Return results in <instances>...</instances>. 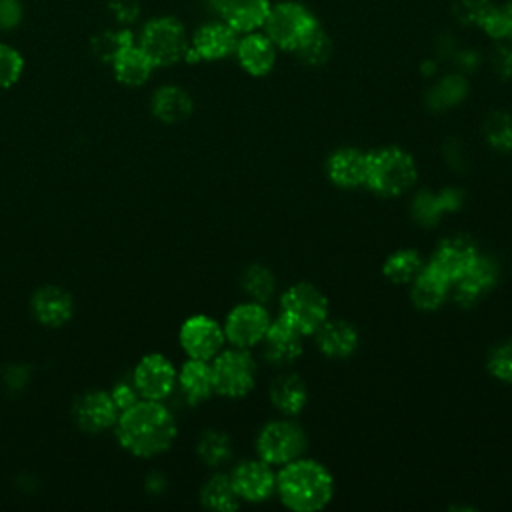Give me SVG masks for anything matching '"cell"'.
<instances>
[{"instance_id":"1","label":"cell","mask_w":512,"mask_h":512,"mask_svg":"<svg viewBox=\"0 0 512 512\" xmlns=\"http://www.w3.org/2000/svg\"><path fill=\"white\" fill-rule=\"evenodd\" d=\"M114 428L120 446L140 458L158 456L176 440V420L160 400H138L118 414Z\"/></svg>"},{"instance_id":"2","label":"cell","mask_w":512,"mask_h":512,"mask_svg":"<svg viewBox=\"0 0 512 512\" xmlns=\"http://www.w3.org/2000/svg\"><path fill=\"white\" fill-rule=\"evenodd\" d=\"M276 492L290 510L316 512L330 502L334 482L320 462L296 458L276 474Z\"/></svg>"},{"instance_id":"3","label":"cell","mask_w":512,"mask_h":512,"mask_svg":"<svg viewBox=\"0 0 512 512\" xmlns=\"http://www.w3.org/2000/svg\"><path fill=\"white\" fill-rule=\"evenodd\" d=\"M414 158L400 148H380L366 154L364 184L380 196H400L416 182Z\"/></svg>"},{"instance_id":"4","label":"cell","mask_w":512,"mask_h":512,"mask_svg":"<svg viewBox=\"0 0 512 512\" xmlns=\"http://www.w3.org/2000/svg\"><path fill=\"white\" fill-rule=\"evenodd\" d=\"M136 42L156 68H166L184 60L190 38L180 18L162 14L152 16L142 24Z\"/></svg>"},{"instance_id":"5","label":"cell","mask_w":512,"mask_h":512,"mask_svg":"<svg viewBox=\"0 0 512 512\" xmlns=\"http://www.w3.org/2000/svg\"><path fill=\"white\" fill-rule=\"evenodd\" d=\"M320 28L316 16L298 2H280L270 6L264 20V34L276 48L296 52Z\"/></svg>"},{"instance_id":"6","label":"cell","mask_w":512,"mask_h":512,"mask_svg":"<svg viewBox=\"0 0 512 512\" xmlns=\"http://www.w3.org/2000/svg\"><path fill=\"white\" fill-rule=\"evenodd\" d=\"M280 318L302 336L314 334L328 320V300L316 286L298 282L284 290L280 298Z\"/></svg>"},{"instance_id":"7","label":"cell","mask_w":512,"mask_h":512,"mask_svg":"<svg viewBox=\"0 0 512 512\" xmlns=\"http://www.w3.org/2000/svg\"><path fill=\"white\" fill-rule=\"evenodd\" d=\"M210 366H212L214 392L220 396L242 398L256 384L258 368L246 348L218 352Z\"/></svg>"},{"instance_id":"8","label":"cell","mask_w":512,"mask_h":512,"mask_svg":"<svg viewBox=\"0 0 512 512\" xmlns=\"http://www.w3.org/2000/svg\"><path fill=\"white\" fill-rule=\"evenodd\" d=\"M306 448V434L304 430L290 420H274L268 422L258 438H256V452L260 460L268 464H288Z\"/></svg>"},{"instance_id":"9","label":"cell","mask_w":512,"mask_h":512,"mask_svg":"<svg viewBox=\"0 0 512 512\" xmlns=\"http://www.w3.org/2000/svg\"><path fill=\"white\" fill-rule=\"evenodd\" d=\"M238 44V32L232 30L222 20L204 22L198 26L190 38L184 60L194 62H216L234 54Z\"/></svg>"},{"instance_id":"10","label":"cell","mask_w":512,"mask_h":512,"mask_svg":"<svg viewBox=\"0 0 512 512\" xmlns=\"http://www.w3.org/2000/svg\"><path fill=\"white\" fill-rule=\"evenodd\" d=\"M270 326L268 310L260 302L238 304L230 310L224 322V336L236 348H250L262 342Z\"/></svg>"},{"instance_id":"11","label":"cell","mask_w":512,"mask_h":512,"mask_svg":"<svg viewBox=\"0 0 512 512\" xmlns=\"http://www.w3.org/2000/svg\"><path fill=\"white\" fill-rule=\"evenodd\" d=\"M224 328L210 316H190L180 326V346L190 358L212 360L224 344Z\"/></svg>"},{"instance_id":"12","label":"cell","mask_w":512,"mask_h":512,"mask_svg":"<svg viewBox=\"0 0 512 512\" xmlns=\"http://www.w3.org/2000/svg\"><path fill=\"white\" fill-rule=\"evenodd\" d=\"M120 410L116 408L112 394L104 390L84 392L74 400L72 420L86 434H100L116 426Z\"/></svg>"},{"instance_id":"13","label":"cell","mask_w":512,"mask_h":512,"mask_svg":"<svg viewBox=\"0 0 512 512\" xmlns=\"http://www.w3.org/2000/svg\"><path fill=\"white\" fill-rule=\"evenodd\" d=\"M132 384L140 398L162 402L176 386V370L166 356L146 354L134 368Z\"/></svg>"},{"instance_id":"14","label":"cell","mask_w":512,"mask_h":512,"mask_svg":"<svg viewBox=\"0 0 512 512\" xmlns=\"http://www.w3.org/2000/svg\"><path fill=\"white\" fill-rule=\"evenodd\" d=\"M476 256H478V250L472 238L458 234V236L444 238L436 246L428 266L452 284L456 278H460L466 272V268L476 260Z\"/></svg>"},{"instance_id":"15","label":"cell","mask_w":512,"mask_h":512,"mask_svg":"<svg viewBox=\"0 0 512 512\" xmlns=\"http://www.w3.org/2000/svg\"><path fill=\"white\" fill-rule=\"evenodd\" d=\"M210 6L218 20L238 34L262 28L270 12V0H210Z\"/></svg>"},{"instance_id":"16","label":"cell","mask_w":512,"mask_h":512,"mask_svg":"<svg viewBox=\"0 0 512 512\" xmlns=\"http://www.w3.org/2000/svg\"><path fill=\"white\" fill-rule=\"evenodd\" d=\"M498 280V264L490 256L478 254L476 260L466 268V272L456 278L454 284V300L460 306L476 304Z\"/></svg>"},{"instance_id":"17","label":"cell","mask_w":512,"mask_h":512,"mask_svg":"<svg viewBox=\"0 0 512 512\" xmlns=\"http://www.w3.org/2000/svg\"><path fill=\"white\" fill-rule=\"evenodd\" d=\"M230 478L240 500L262 502L276 490V476L272 474L270 464L264 460L240 462L232 470Z\"/></svg>"},{"instance_id":"18","label":"cell","mask_w":512,"mask_h":512,"mask_svg":"<svg viewBox=\"0 0 512 512\" xmlns=\"http://www.w3.org/2000/svg\"><path fill=\"white\" fill-rule=\"evenodd\" d=\"M30 308H32L34 318L40 324H44L48 328H58V326H64L72 318L74 300H72L70 292H66L64 288L48 284V286L38 288L32 294Z\"/></svg>"},{"instance_id":"19","label":"cell","mask_w":512,"mask_h":512,"mask_svg":"<svg viewBox=\"0 0 512 512\" xmlns=\"http://www.w3.org/2000/svg\"><path fill=\"white\" fill-rule=\"evenodd\" d=\"M234 54L242 70L250 76H266L276 64L274 42L266 34H260L256 30L246 32L242 38H238Z\"/></svg>"},{"instance_id":"20","label":"cell","mask_w":512,"mask_h":512,"mask_svg":"<svg viewBox=\"0 0 512 512\" xmlns=\"http://www.w3.org/2000/svg\"><path fill=\"white\" fill-rule=\"evenodd\" d=\"M262 352L270 364L286 366L302 354V334L278 318L268 326L262 338Z\"/></svg>"},{"instance_id":"21","label":"cell","mask_w":512,"mask_h":512,"mask_svg":"<svg viewBox=\"0 0 512 512\" xmlns=\"http://www.w3.org/2000/svg\"><path fill=\"white\" fill-rule=\"evenodd\" d=\"M114 78L128 88H138L144 86L152 72H154V62L148 58V54L138 46V42L126 46L116 54V58L110 62Z\"/></svg>"},{"instance_id":"22","label":"cell","mask_w":512,"mask_h":512,"mask_svg":"<svg viewBox=\"0 0 512 512\" xmlns=\"http://www.w3.org/2000/svg\"><path fill=\"white\" fill-rule=\"evenodd\" d=\"M150 110H152L154 118H158L160 122L178 124V122H184L192 114L194 102L184 88L166 84V86H160L152 94Z\"/></svg>"},{"instance_id":"23","label":"cell","mask_w":512,"mask_h":512,"mask_svg":"<svg viewBox=\"0 0 512 512\" xmlns=\"http://www.w3.org/2000/svg\"><path fill=\"white\" fill-rule=\"evenodd\" d=\"M328 178L340 188H356L366 180V154L356 148H340L326 162Z\"/></svg>"},{"instance_id":"24","label":"cell","mask_w":512,"mask_h":512,"mask_svg":"<svg viewBox=\"0 0 512 512\" xmlns=\"http://www.w3.org/2000/svg\"><path fill=\"white\" fill-rule=\"evenodd\" d=\"M314 334L318 350L328 358H348L358 348V332L344 320H326Z\"/></svg>"},{"instance_id":"25","label":"cell","mask_w":512,"mask_h":512,"mask_svg":"<svg viewBox=\"0 0 512 512\" xmlns=\"http://www.w3.org/2000/svg\"><path fill=\"white\" fill-rule=\"evenodd\" d=\"M176 382L188 404H200L214 394L212 366L208 364V360L190 358L188 362H184L180 372L176 374Z\"/></svg>"},{"instance_id":"26","label":"cell","mask_w":512,"mask_h":512,"mask_svg":"<svg viewBox=\"0 0 512 512\" xmlns=\"http://www.w3.org/2000/svg\"><path fill=\"white\" fill-rule=\"evenodd\" d=\"M462 202V192L456 188H446L438 194L422 190L412 202V214L422 226H434L446 212L458 210Z\"/></svg>"},{"instance_id":"27","label":"cell","mask_w":512,"mask_h":512,"mask_svg":"<svg viewBox=\"0 0 512 512\" xmlns=\"http://www.w3.org/2000/svg\"><path fill=\"white\" fill-rule=\"evenodd\" d=\"M450 292V282L434 272L430 266H424L412 280V302L420 310H436L442 306Z\"/></svg>"},{"instance_id":"28","label":"cell","mask_w":512,"mask_h":512,"mask_svg":"<svg viewBox=\"0 0 512 512\" xmlns=\"http://www.w3.org/2000/svg\"><path fill=\"white\" fill-rule=\"evenodd\" d=\"M270 400L286 416L298 414L308 402V388L296 374H282L270 386Z\"/></svg>"},{"instance_id":"29","label":"cell","mask_w":512,"mask_h":512,"mask_svg":"<svg viewBox=\"0 0 512 512\" xmlns=\"http://www.w3.org/2000/svg\"><path fill=\"white\" fill-rule=\"evenodd\" d=\"M134 42H136L134 30L130 26L116 24L112 28H104V30L96 32L90 38V50L100 62L110 64L120 50H124L126 46H130Z\"/></svg>"},{"instance_id":"30","label":"cell","mask_w":512,"mask_h":512,"mask_svg":"<svg viewBox=\"0 0 512 512\" xmlns=\"http://www.w3.org/2000/svg\"><path fill=\"white\" fill-rule=\"evenodd\" d=\"M200 500L206 508L216 512H230L238 508L240 496L228 474H214L200 490Z\"/></svg>"},{"instance_id":"31","label":"cell","mask_w":512,"mask_h":512,"mask_svg":"<svg viewBox=\"0 0 512 512\" xmlns=\"http://www.w3.org/2000/svg\"><path fill=\"white\" fill-rule=\"evenodd\" d=\"M422 268L424 266H422L420 252L412 248H402L386 258L382 272L390 282L406 284V282H412Z\"/></svg>"},{"instance_id":"32","label":"cell","mask_w":512,"mask_h":512,"mask_svg":"<svg viewBox=\"0 0 512 512\" xmlns=\"http://www.w3.org/2000/svg\"><path fill=\"white\" fill-rule=\"evenodd\" d=\"M468 92V82L462 74H448L428 92V104L436 110L458 104Z\"/></svg>"},{"instance_id":"33","label":"cell","mask_w":512,"mask_h":512,"mask_svg":"<svg viewBox=\"0 0 512 512\" xmlns=\"http://www.w3.org/2000/svg\"><path fill=\"white\" fill-rule=\"evenodd\" d=\"M198 456L208 466H220L232 456L230 438L220 430H206L198 440Z\"/></svg>"},{"instance_id":"34","label":"cell","mask_w":512,"mask_h":512,"mask_svg":"<svg viewBox=\"0 0 512 512\" xmlns=\"http://www.w3.org/2000/svg\"><path fill=\"white\" fill-rule=\"evenodd\" d=\"M274 276L268 268L264 266H250L244 276H242V288L256 300V302H266L274 294Z\"/></svg>"},{"instance_id":"35","label":"cell","mask_w":512,"mask_h":512,"mask_svg":"<svg viewBox=\"0 0 512 512\" xmlns=\"http://www.w3.org/2000/svg\"><path fill=\"white\" fill-rule=\"evenodd\" d=\"M24 74L22 52L6 42H0V90L12 88Z\"/></svg>"},{"instance_id":"36","label":"cell","mask_w":512,"mask_h":512,"mask_svg":"<svg viewBox=\"0 0 512 512\" xmlns=\"http://www.w3.org/2000/svg\"><path fill=\"white\" fill-rule=\"evenodd\" d=\"M332 54V40L330 36L318 28L298 50H296V56L308 64V66H322L324 62H328Z\"/></svg>"},{"instance_id":"37","label":"cell","mask_w":512,"mask_h":512,"mask_svg":"<svg viewBox=\"0 0 512 512\" xmlns=\"http://www.w3.org/2000/svg\"><path fill=\"white\" fill-rule=\"evenodd\" d=\"M486 138L498 150H512V116L494 112L486 120Z\"/></svg>"},{"instance_id":"38","label":"cell","mask_w":512,"mask_h":512,"mask_svg":"<svg viewBox=\"0 0 512 512\" xmlns=\"http://www.w3.org/2000/svg\"><path fill=\"white\" fill-rule=\"evenodd\" d=\"M488 370L500 382H512V340H504L492 348Z\"/></svg>"},{"instance_id":"39","label":"cell","mask_w":512,"mask_h":512,"mask_svg":"<svg viewBox=\"0 0 512 512\" xmlns=\"http://www.w3.org/2000/svg\"><path fill=\"white\" fill-rule=\"evenodd\" d=\"M494 6L496 4L492 0H458L454 14L462 24H472L480 28Z\"/></svg>"},{"instance_id":"40","label":"cell","mask_w":512,"mask_h":512,"mask_svg":"<svg viewBox=\"0 0 512 512\" xmlns=\"http://www.w3.org/2000/svg\"><path fill=\"white\" fill-rule=\"evenodd\" d=\"M106 8L118 26H132L142 16L140 0H108Z\"/></svg>"},{"instance_id":"41","label":"cell","mask_w":512,"mask_h":512,"mask_svg":"<svg viewBox=\"0 0 512 512\" xmlns=\"http://www.w3.org/2000/svg\"><path fill=\"white\" fill-rule=\"evenodd\" d=\"M24 20L22 0H0V32L16 30Z\"/></svg>"},{"instance_id":"42","label":"cell","mask_w":512,"mask_h":512,"mask_svg":"<svg viewBox=\"0 0 512 512\" xmlns=\"http://www.w3.org/2000/svg\"><path fill=\"white\" fill-rule=\"evenodd\" d=\"M112 400H114V404H116V408L122 412V410H126V408H130L132 404H136L138 402V390H136V386H130V384H126V382H120V384H116L114 388H112Z\"/></svg>"},{"instance_id":"43","label":"cell","mask_w":512,"mask_h":512,"mask_svg":"<svg viewBox=\"0 0 512 512\" xmlns=\"http://www.w3.org/2000/svg\"><path fill=\"white\" fill-rule=\"evenodd\" d=\"M492 68L502 78L512 76V48L510 46H504V44L496 46V50L492 54Z\"/></svg>"},{"instance_id":"44","label":"cell","mask_w":512,"mask_h":512,"mask_svg":"<svg viewBox=\"0 0 512 512\" xmlns=\"http://www.w3.org/2000/svg\"><path fill=\"white\" fill-rule=\"evenodd\" d=\"M500 8H502V16H504L506 36H508V40H510V38H512V0H508V2L502 4Z\"/></svg>"}]
</instances>
